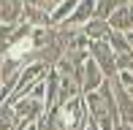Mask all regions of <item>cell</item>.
<instances>
[{"label": "cell", "instance_id": "11", "mask_svg": "<svg viewBox=\"0 0 133 130\" xmlns=\"http://www.w3.org/2000/svg\"><path fill=\"white\" fill-rule=\"evenodd\" d=\"M122 5H128V0H98V5H95V19H106L114 14L117 8H122Z\"/></svg>", "mask_w": 133, "mask_h": 130}, {"label": "cell", "instance_id": "13", "mask_svg": "<svg viewBox=\"0 0 133 130\" xmlns=\"http://www.w3.org/2000/svg\"><path fill=\"white\" fill-rule=\"evenodd\" d=\"M14 30H16V25H3V22H0V57L8 52L11 38H14Z\"/></svg>", "mask_w": 133, "mask_h": 130}, {"label": "cell", "instance_id": "6", "mask_svg": "<svg viewBox=\"0 0 133 130\" xmlns=\"http://www.w3.org/2000/svg\"><path fill=\"white\" fill-rule=\"evenodd\" d=\"M25 0H0V22L3 25H19Z\"/></svg>", "mask_w": 133, "mask_h": 130}, {"label": "cell", "instance_id": "9", "mask_svg": "<svg viewBox=\"0 0 133 130\" xmlns=\"http://www.w3.org/2000/svg\"><path fill=\"white\" fill-rule=\"evenodd\" d=\"M74 98H82V87L76 79H71V76H60V106L68 103V100Z\"/></svg>", "mask_w": 133, "mask_h": 130}, {"label": "cell", "instance_id": "10", "mask_svg": "<svg viewBox=\"0 0 133 130\" xmlns=\"http://www.w3.org/2000/svg\"><path fill=\"white\" fill-rule=\"evenodd\" d=\"M19 125H22V122H19V117H16L14 106L3 103V106H0V130H16Z\"/></svg>", "mask_w": 133, "mask_h": 130}, {"label": "cell", "instance_id": "7", "mask_svg": "<svg viewBox=\"0 0 133 130\" xmlns=\"http://www.w3.org/2000/svg\"><path fill=\"white\" fill-rule=\"evenodd\" d=\"M22 22L30 25V27H54L52 14H44V11L33 8V5H27V3H25V11H22Z\"/></svg>", "mask_w": 133, "mask_h": 130}, {"label": "cell", "instance_id": "15", "mask_svg": "<svg viewBox=\"0 0 133 130\" xmlns=\"http://www.w3.org/2000/svg\"><path fill=\"white\" fill-rule=\"evenodd\" d=\"M25 3L33 5V8H38V11H44V14H54V8H57L52 0H25Z\"/></svg>", "mask_w": 133, "mask_h": 130}, {"label": "cell", "instance_id": "16", "mask_svg": "<svg viewBox=\"0 0 133 130\" xmlns=\"http://www.w3.org/2000/svg\"><path fill=\"white\" fill-rule=\"evenodd\" d=\"M114 130H133V125H128V122H119V125L114 127Z\"/></svg>", "mask_w": 133, "mask_h": 130}, {"label": "cell", "instance_id": "17", "mask_svg": "<svg viewBox=\"0 0 133 130\" xmlns=\"http://www.w3.org/2000/svg\"><path fill=\"white\" fill-rule=\"evenodd\" d=\"M84 130H101V127H98V125H95V122H92V119H90V122H87V127H84Z\"/></svg>", "mask_w": 133, "mask_h": 130}, {"label": "cell", "instance_id": "8", "mask_svg": "<svg viewBox=\"0 0 133 130\" xmlns=\"http://www.w3.org/2000/svg\"><path fill=\"white\" fill-rule=\"evenodd\" d=\"M82 30H84L90 44H92V41H109V35H111V27H109L106 19H92V22H87Z\"/></svg>", "mask_w": 133, "mask_h": 130}, {"label": "cell", "instance_id": "4", "mask_svg": "<svg viewBox=\"0 0 133 130\" xmlns=\"http://www.w3.org/2000/svg\"><path fill=\"white\" fill-rule=\"evenodd\" d=\"M109 27H111L114 33H133V5H122V8H117L111 16H109Z\"/></svg>", "mask_w": 133, "mask_h": 130}, {"label": "cell", "instance_id": "2", "mask_svg": "<svg viewBox=\"0 0 133 130\" xmlns=\"http://www.w3.org/2000/svg\"><path fill=\"white\" fill-rule=\"evenodd\" d=\"M87 52H90V57L98 62V68L103 70L106 79H114V76H117V54L111 52L109 41H92Z\"/></svg>", "mask_w": 133, "mask_h": 130}, {"label": "cell", "instance_id": "1", "mask_svg": "<svg viewBox=\"0 0 133 130\" xmlns=\"http://www.w3.org/2000/svg\"><path fill=\"white\" fill-rule=\"evenodd\" d=\"M49 70H52V68H49V65H44V62H30V65H25V68H22V73H19V79H16L14 92H11V98L5 100V103H16V100L27 98L30 90H33L35 84L46 81Z\"/></svg>", "mask_w": 133, "mask_h": 130}, {"label": "cell", "instance_id": "5", "mask_svg": "<svg viewBox=\"0 0 133 130\" xmlns=\"http://www.w3.org/2000/svg\"><path fill=\"white\" fill-rule=\"evenodd\" d=\"M95 5H98V0H82L79 5H76V11L68 16V25H74V27H84L87 22H92L95 19Z\"/></svg>", "mask_w": 133, "mask_h": 130}, {"label": "cell", "instance_id": "14", "mask_svg": "<svg viewBox=\"0 0 133 130\" xmlns=\"http://www.w3.org/2000/svg\"><path fill=\"white\" fill-rule=\"evenodd\" d=\"M117 73H133V52L117 54Z\"/></svg>", "mask_w": 133, "mask_h": 130}, {"label": "cell", "instance_id": "3", "mask_svg": "<svg viewBox=\"0 0 133 130\" xmlns=\"http://www.w3.org/2000/svg\"><path fill=\"white\" fill-rule=\"evenodd\" d=\"M103 81H106L103 70L98 68V62H95L92 57H90V60L82 65V95H87V92H98Z\"/></svg>", "mask_w": 133, "mask_h": 130}, {"label": "cell", "instance_id": "18", "mask_svg": "<svg viewBox=\"0 0 133 130\" xmlns=\"http://www.w3.org/2000/svg\"><path fill=\"white\" fill-rule=\"evenodd\" d=\"M52 3H54V5H60V3H63V0H52Z\"/></svg>", "mask_w": 133, "mask_h": 130}, {"label": "cell", "instance_id": "12", "mask_svg": "<svg viewBox=\"0 0 133 130\" xmlns=\"http://www.w3.org/2000/svg\"><path fill=\"white\" fill-rule=\"evenodd\" d=\"M109 46H111L114 54H125V52H130V44H128V35L125 33H114L109 35Z\"/></svg>", "mask_w": 133, "mask_h": 130}]
</instances>
